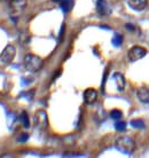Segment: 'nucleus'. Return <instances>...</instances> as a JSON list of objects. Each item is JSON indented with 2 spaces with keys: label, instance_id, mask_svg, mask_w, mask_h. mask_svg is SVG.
Wrapping results in <instances>:
<instances>
[{
  "label": "nucleus",
  "instance_id": "nucleus-1",
  "mask_svg": "<svg viewBox=\"0 0 149 158\" xmlns=\"http://www.w3.org/2000/svg\"><path fill=\"white\" fill-rule=\"evenodd\" d=\"M23 67L28 72L35 73V72L39 71L40 69H41V67H43V60L40 59L39 56L29 53V54L24 56Z\"/></svg>",
  "mask_w": 149,
  "mask_h": 158
},
{
  "label": "nucleus",
  "instance_id": "nucleus-2",
  "mask_svg": "<svg viewBox=\"0 0 149 158\" xmlns=\"http://www.w3.org/2000/svg\"><path fill=\"white\" fill-rule=\"evenodd\" d=\"M115 147L123 154L131 155L135 149V142L130 136H119L115 141Z\"/></svg>",
  "mask_w": 149,
  "mask_h": 158
},
{
  "label": "nucleus",
  "instance_id": "nucleus-3",
  "mask_svg": "<svg viewBox=\"0 0 149 158\" xmlns=\"http://www.w3.org/2000/svg\"><path fill=\"white\" fill-rule=\"evenodd\" d=\"M16 55V48L14 45L8 44L7 46L4 48V51L0 54V63L1 64H9L12 63Z\"/></svg>",
  "mask_w": 149,
  "mask_h": 158
},
{
  "label": "nucleus",
  "instance_id": "nucleus-4",
  "mask_svg": "<svg viewBox=\"0 0 149 158\" xmlns=\"http://www.w3.org/2000/svg\"><path fill=\"white\" fill-rule=\"evenodd\" d=\"M33 122H35V126L40 131H45L47 130L48 127V117L46 111L40 109L35 114V118H33Z\"/></svg>",
  "mask_w": 149,
  "mask_h": 158
},
{
  "label": "nucleus",
  "instance_id": "nucleus-5",
  "mask_svg": "<svg viewBox=\"0 0 149 158\" xmlns=\"http://www.w3.org/2000/svg\"><path fill=\"white\" fill-rule=\"evenodd\" d=\"M146 55H147V49L141 46H133L127 53L129 60L131 62H137L139 60L143 59Z\"/></svg>",
  "mask_w": 149,
  "mask_h": 158
},
{
  "label": "nucleus",
  "instance_id": "nucleus-6",
  "mask_svg": "<svg viewBox=\"0 0 149 158\" xmlns=\"http://www.w3.org/2000/svg\"><path fill=\"white\" fill-rule=\"evenodd\" d=\"M25 6H27V0H11L9 1V8L15 15L23 12Z\"/></svg>",
  "mask_w": 149,
  "mask_h": 158
},
{
  "label": "nucleus",
  "instance_id": "nucleus-7",
  "mask_svg": "<svg viewBox=\"0 0 149 158\" xmlns=\"http://www.w3.org/2000/svg\"><path fill=\"white\" fill-rule=\"evenodd\" d=\"M83 96H84V102L91 106V104L95 103V101L98 99V91L95 88H87V89H85Z\"/></svg>",
  "mask_w": 149,
  "mask_h": 158
},
{
  "label": "nucleus",
  "instance_id": "nucleus-8",
  "mask_svg": "<svg viewBox=\"0 0 149 158\" xmlns=\"http://www.w3.org/2000/svg\"><path fill=\"white\" fill-rule=\"evenodd\" d=\"M127 5L131 9L135 12H142L147 7L148 0H127Z\"/></svg>",
  "mask_w": 149,
  "mask_h": 158
},
{
  "label": "nucleus",
  "instance_id": "nucleus-9",
  "mask_svg": "<svg viewBox=\"0 0 149 158\" xmlns=\"http://www.w3.org/2000/svg\"><path fill=\"white\" fill-rule=\"evenodd\" d=\"M113 79H114L115 81V85L117 87V89L119 92H123L125 89V86H126V79L124 77L122 72H115L114 75H113Z\"/></svg>",
  "mask_w": 149,
  "mask_h": 158
},
{
  "label": "nucleus",
  "instance_id": "nucleus-10",
  "mask_svg": "<svg viewBox=\"0 0 149 158\" xmlns=\"http://www.w3.org/2000/svg\"><path fill=\"white\" fill-rule=\"evenodd\" d=\"M137 96L141 103L149 104V87L148 86L139 87L137 91Z\"/></svg>",
  "mask_w": 149,
  "mask_h": 158
},
{
  "label": "nucleus",
  "instance_id": "nucleus-11",
  "mask_svg": "<svg viewBox=\"0 0 149 158\" xmlns=\"http://www.w3.org/2000/svg\"><path fill=\"white\" fill-rule=\"evenodd\" d=\"M96 12L100 15L106 16V15H109L110 13H111V8L103 0H98V2H96Z\"/></svg>",
  "mask_w": 149,
  "mask_h": 158
},
{
  "label": "nucleus",
  "instance_id": "nucleus-12",
  "mask_svg": "<svg viewBox=\"0 0 149 158\" xmlns=\"http://www.w3.org/2000/svg\"><path fill=\"white\" fill-rule=\"evenodd\" d=\"M54 2H57L60 5V7L62 8V10L64 13L70 12L71 9L74 8V0H53Z\"/></svg>",
  "mask_w": 149,
  "mask_h": 158
},
{
  "label": "nucleus",
  "instance_id": "nucleus-13",
  "mask_svg": "<svg viewBox=\"0 0 149 158\" xmlns=\"http://www.w3.org/2000/svg\"><path fill=\"white\" fill-rule=\"evenodd\" d=\"M21 123H22V125H23L25 128H29L30 127V119H29V116H28L27 111H23L22 114H21Z\"/></svg>",
  "mask_w": 149,
  "mask_h": 158
},
{
  "label": "nucleus",
  "instance_id": "nucleus-14",
  "mask_svg": "<svg viewBox=\"0 0 149 158\" xmlns=\"http://www.w3.org/2000/svg\"><path fill=\"white\" fill-rule=\"evenodd\" d=\"M123 39H124V38H123L122 35H119V33H115L111 41H113V45H114V46L119 47V46L123 44Z\"/></svg>",
  "mask_w": 149,
  "mask_h": 158
},
{
  "label": "nucleus",
  "instance_id": "nucleus-15",
  "mask_svg": "<svg viewBox=\"0 0 149 158\" xmlns=\"http://www.w3.org/2000/svg\"><path fill=\"white\" fill-rule=\"evenodd\" d=\"M110 118L114 119V120H119V119L123 117V112L121 110H118V109H114V110L110 111Z\"/></svg>",
  "mask_w": 149,
  "mask_h": 158
},
{
  "label": "nucleus",
  "instance_id": "nucleus-16",
  "mask_svg": "<svg viewBox=\"0 0 149 158\" xmlns=\"http://www.w3.org/2000/svg\"><path fill=\"white\" fill-rule=\"evenodd\" d=\"M131 126L139 128V130H142V128H145V123H143L142 119H134V120L131 122Z\"/></svg>",
  "mask_w": 149,
  "mask_h": 158
},
{
  "label": "nucleus",
  "instance_id": "nucleus-17",
  "mask_svg": "<svg viewBox=\"0 0 149 158\" xmlns=\"http://www.w3.org/2000/svg\"><path fill=\"white\" fill-rule=\"evenodd\" d=\"M115 128L117 131H119V132H123V131L126 130V123L123 122V120H116V123H115Z\"/></svg>",
  "mask_w": 149,
  "mask_h": 158
},
{
  "label": "nucleus",
  "instance_id": "nucleus-18",
  "mask_svg": "<svg viewBox=\"0 0 149 158\" xmlns=\"http://www.w3.org/2000/svg\"><path fill=\"white\" fill-rule=\"evenodd\" d=\"M28 139H29V135H28L27 133H23V134L20 135V138L17 139V141H19V142H25Z\"/></svg>",
  "mask_w": 149,
  "mask_h": 158
},
{
  "label": "nucleus",
  "instance_id": "nucleus-19",
  "mask_svg": "<svg viewBox=\"0 0 149 158\" xmlns=\"http://www.w3.org/2000/svg\"><path fill=\"white\" fill-rule=\"evenodd\" d=\"M0 1H1V0H0Z\"/></svg>",
  "mask_w": 149,
  "mask_h": 158
}]
</instances>
